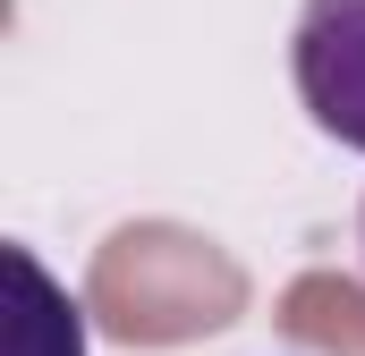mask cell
I'll return each instance as SVG.
<instances>
[{"mask_svg":"<svg viewBox=\"0 0 365 356\" xmlns=\"http://www.w3.org/2000/svg\"><path fill=\"white\" fill-rule=\"evenodd\" d=\"M297 102L331 145L365 153V0H306L297 17Z\"/></svg>","mask_w":365,"mask_h":356,"instance_id":"obj_1","label":"cell"},{"mask_svg":"<svg viewBox=\"0 0 365 356\" xmlns=\"http://www.w3.org/2000/svg\"><path fill=\"white\" fill-rule=\"evenodd\" d=\"M9 280H17V340H9V356H86L77 305L43 280V263L26 246H9Z\"/></svg>","mask_w":365,"mask_h":356,"instance_id":"obj_2","label":"cell"}]
</instances>
